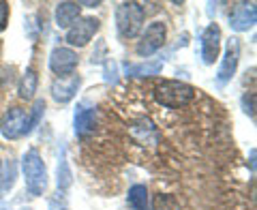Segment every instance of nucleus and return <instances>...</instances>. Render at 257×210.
<instances>
[{
	"instance_id": "obj_1",
	"label": "nucleus",
	"mask_w": 257,
	"mask_h": 210,
	"mask_svg": "<svg viewBox=\"0 0 257 210\" xmlns=\"http://www.w3.org/2000/svg\"><path fill=\"white\" fill-rule=\"evenodd\" d=\"M22 169H24V178H26L28 191L32 195H43V191L47 189V169L37 148H30L24 155Z\"/></svg>"
},
{
	"instance_id": "obj_2",
	"label": "nucleus",
	"mask_w": 257,
	"mask_h": 210,
	"mask_svg": "<svg viewBox=\"0 0 257 210\" xmlns=\"http://www.w3.org/2000/svg\"><path fill=\"white\" fill-rule=\"evenodd\" d=\"M146 18V9L140 3H122L116 9V26L122 39H133L140 35Z\"/></svg>"
},
{
	"instance_id": "obj_3",
	"label": "nucleus",
	"mask_w": 257,
	"mask_h": 210,
	"mask_svg": "<svg viewBox=\"0 0 257 210\" xmlns=\"http://www.w3.org/2000/svg\"><path fill=\"white\" fill-rule=\"evenodd\" d=\"M195 96V88L184 84V82H176V79H167V82L159 84L155 88V99L157 103L165 105V108H184L191 99Z\"/></svg>"
},
{
	"instance_id": "obj_4",
	"label": "nucleus",
	"mask_w": 257,
	"mask_h": 210,
	"mask_svg": "<svg viewBox=\"0 0 257 210\" xmlns=\"http://www.w3.org/2000/svg\"><path fill=\"white\" fill-rule=\"evenodd\" d=\"M0 133L5 140H18L22 135H28V114L20 108H11L0 123Z\"/></svg>"
},
{
	"instance_id": "obj_5",
	"label": "nucleus",
	"mask_w": 257,
	"mask_h": 210,
	"mask_svg": "<svg viewBox=\"0 0 257 210\" xmlns=\"http://www.w3.org/2000/svg\"><path fill=\"white\" fill-rule=\"evenodd\" d=\"M165 24L163 22H152L150 26L144 30L142 35V41L138 43V47H135V52H138L140 56H152L157 50H161L165 43Z\"/></svg>"
},
{
	"instance_id": "obj_6",
	"label": "nucleus",
	"mask_w": 257,
	"mask_h": 210,
	"mask_svg": "<svg viewBox=\"0 0 257 210\" xmlns=\"http://www.w3.org/2000/svg\"><path fill=\"white\" fill-rule=\"evenodd\" d=\"M101 28V22L96 18H79L67 32V43L73 47H84L94 37V32Z\"/></svg>"
},
{
	"instance_id": "obj_7",
	"label": "nucleus",
	"mask_w": 257,
	"mask_h": 210,
	"mask_svg": "<svg viewBox=\"0 0 257 210\" xmlns=\"http://www.w3.org/2000/svg\"><path fill=\"white\" fill-rule=\"evenodd\" d=\"M238 60H240V43L238 39H229L227 47H225V56H223V62L219 67V73H216V84L225 86L236 73V67H238Z\"/></svg>"
},
{
	"instance_id": "obj_8",
	"label": "nucleus",
	"mask_w": 257,
	"mask_h": 210,
	"mask_svg": "<svg viewBox=\"0 0 257 210\" xmlns=\"http://www.w3.org/2000/svg\"><path fill=\"white\" fill-rule=\"evenodd\" d=\"M50 69L56 75H73L77 69V54L69 47H56L50 56Z\"/></svg>"
},
{
	"instance_id": "obj_9",
	"label": "nucleus",
	"mask_w": 257,
	"mask_h": 210,
	"mask_svg": "<svg viewBox=\"0 0 257 210\" xmlns=\"http://www.w3.org/2000/svg\"><path fill=\"white\" fill-rule=\"evenodd\" d=\"M219 50H221V28L219 24H210L202 35V60L206 64H212L219 58Z\"/></svg>"
},
{
	"instance_id": "obj_10",
	"label": "nucleus",
	"mask_w": 257,
	"mask_h": 210,
	"mask_svg": "<svg viewBox=\"0 0 257 210\" xmlns=\"http://www.w3.org/2000/svg\"><path fill=\"white\" fill-rule=\"evenodd\" d=\"M257 20V9H255V3H244V5H238L234 13L229 15V26L238 30V32H244L248 28H253V24Z\"/></svg>"
},
{
	"instance_id": "obj_11",
	"label": "nucleus",
	"mask_w": 257,
	"mask_h": 210,
	"mask_svg": "<svg viewBox=\"0 0 257 210\" xmlns=\"http://www.w3.org/2000/svg\"><path fill=\"white\" fill-rule=\"evenodd\" d=\"M82 84L79 75H71V77H58L52 84V96L58 103H69L73 96L77 94V88Z\"/></svg>"
},
{
	"instance_id": "obj_12",
	"label": "nucleus",
	"mask_w": 257,
	"mask_h": 210,
	"mask_svg": "<svg viewBox=\"0 0 257 210\" xmlns=\"http://www.w3.org/2000/svg\"><path fill=\"white\" fill-rule=\"evenodd\" d=\"M94 118H96L94 108H88V105H79V108L75 110V118H73L75 135H77V137H86L88 133H92V131H94Z\"/></svg>"
},
{
	"instance_id": "obj_13",
	"label": "nucleus",
	"mask_w": 257,
	"mask_h": 210,
	"mask_svg": "<svg viewBox=\"0 0 257 210\" xmlns=\"http://www.w3.org/2000/svg\"><path fill=\"white\" fill-rule=\"evenodd\" d=\"M131 135L138 140L140 144H157L159 142V133H157V129H155V125L150 123L148 118H138L135 123L131 125Z\"/></svg>"
},
{
	"instance_id": "obj_14",
	"label": "nucleus",
	"mask_w": 257,
	"mask_h": 210,
	"mask_svg": "<svg viewBox=\"0 0 257 210\" xmlns=\"http://www.w3.org/2000/svg\"><path fill=\"white\" fill-rule=\"evenodd\" d=\"M79 11H82L79 3H60L56 7V26L71 28L79 20Z\"/></svg>"
},
{
	"instance_id": "obj_15",
	"label": "nucleus",
	"mask_w": 257,
	"mask_h": 210,
	"mask_svg": "<svg viewBox=\"0 0 257 210\" xmlns=\"http://www.w3.org/2000/svg\"><path fill=\"white\" fill-rule=\"evenodd\" d=\"M56 180H58V189L64 191L71 187L73 182V174L69 169V161H67V150L64 146H60V157H58V167H56Z\"/></svg>"
},
{
	"instance_id": "obj_16",
	"label": "nucleus",
	"mask_w": 257,
	"mask_h": 210,
	"mask_svg": "<svg viewBox=\"0 0 257 210\" xmlns=\"http://www.w3.org/2000/svg\"><path fill=\"white\" fill-rule=\"evenodd\" d=\"M126 75L133 77H144V75H157L161 69H163V60L157 58L152 62H142V64H126Z\"/></svg>"
},
{
	"instance_id": "obj_17",
	"label": "nucleus",
	"mask_w": 257,
	"mask_h": 210,
	"mask_svg": "<svg viewBox=\"0 0 257 210\" xmlns=\"http://www.w3.org/2000/svg\"><path fill=\"white\" fill-rule=\"evenodd\" d=\"M126 199L133 210H148V191L144 184H133V187L128 189Z\"/></svg>"
},
{
	"instance_id": "obj_18",
	"label": "nucleus",
	"mask_w": 257,
	"mask_h": 210,
	"mask_svg": "<svg viewBox=\"0 0 257 210\" xmlns=\"http://www.w3.org/2000/svg\"><path fill=\"white\" fill-rule=\"evenodd\" d=\"M37 84H39V77H37V71L35 69H28L26 73H24L22 82H20V96L22 99H32L37 92Z\"/></svg>"
},
{
	"instance_id": "obj_19",
	"label": "nucleus",
	"mask_w": 257,
	"mask_h": 210,
	"mask_svg": "<svg viewBox=\"0 0 257 210\" xmlns=\"http://www.w3.org/2000/svg\"><path fill=\"white\" fill-rule=\"evenodd\" d=\"M152 210H180V204L170 193H159L152 199Z\"/></svg>"
},
{
	"instance_id": "obj_20",
	"label": "nucleus",
	"mask_w": 257,
	"mask_h": 210,
	"mask_svg": "<svg viewBox=\"0 0 257 210\" xmlns=\"http://www.w3.org/2000/svg\"><path fill=\"white\" fill-rule=\"evenodd\" d=\"M43 110H45V101H43V99H37V101H35V108H32V114H28V135L35 131V127L39 125Z\"/></svg>"
},
{
	"instance_id": "obj_21",
	"label": "nucleus",
	"mask_w": 257,
	"mask_h": 210,
	"mask_svg": "<svg viewBox=\"0 0 257 210\" xmlns=\"http://www.w3.org/2000/svg\"><path fill=\"white\" fill-rule=\"evenodd\" d=\"M13 182H15V163H13V161H7V165H5V178H3V189L9 191L13 187Z\"/></svg>"
},
{
	"instance_id": "obj_22",
	"label": "nucleus",
	"mask_w": 257,
	"mask_h": 210,
	"mask_svg": "<svg viewBox=\"0 0 257 210\" xmlns=\"http://www.w3.org/2000/svg\"><path fill=\"white\" fill-rule=\"evenodd\" d=\"M118 79V67H116V62L114 60H107L105 62V82L107 84H114Z\"/></svg>"
},
{
	"instance_id": "obj_23",
	"label": "nucleus",
	"mask_w": 257,
	"mask_h": 210,
	"mask_svg": "<svg viewBox=\"0 0 257 210\" xmlns=\"http://www.w3.org/2000/svg\"><path fill=\"white\" fill-rule=\"evenodd\" d=\"M50 210H67V201H64V195L60 191L50 199Z\"/></svg>"
},
{
	"instance_id": "obj_24",
	"label": "nucleus",
	"mask_w": 257,
	"mask_h": 210,
	"mask_svg": "<svg viewBox=\"0 0 257 210\" xmlns=\"http://www.w3.org/2000/svg\"><path fill=\"white\" fill-rule=\"evenodd\" d=\"M242 105H244V112L251 118H255V94H244L242 96Z\"/></svg>"
},
{
	"instance_id": "obj_25",
	"label": "nucleus",
	"mask_w": 257,
	"mask_h": 210,
	"mask_svg": "<svg viewBox=\"0 0 257 210\" xmlns=\"http://www.w3.org/2000/svg\"><path fill=\"white\" fill-rule=\"evenodd\" d=\"M7 24H9V5L0 3V30H5Z\"/></svg>"
},
{
	"instance_id": "obj_26",
	"label": "nucleus",
	"mask_w": 257,
	"mask_h": 210,
	"mask_svg": "<svg viewBox=\"0 0 257 210\" xmlns=\"http://www.w3.org/2000/svg\"><path fill=\"white\" fill-rule=\"evenodd\" d=\"M24 210H30V208H24Z\"/></svg>"
}]
</instances>
